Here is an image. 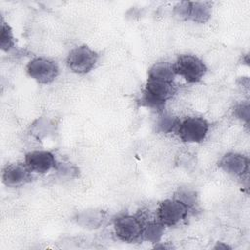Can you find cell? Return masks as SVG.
<instances>
[{"label": "cell", "instance_id": "cell-1", "mask_svg": "<svg viewBox=\"0 0 250 250\" xmlns=\"http://www.w3.org/2000/svg\"><path fill=\"white\" fill-rule=\"evenodd\" d=\"M177 92V86L174 82L150 80L147 79L145 89L138 101L139 105L163 112L165 103L172 99Z\"/></svg>", "mask_w": 250, "mask_h": 250}, {"label": "cell", "instance_id": "cell-2", "mask_svg": "<svg viewBox=\"0 0 250 250\" xmlns=\"http://www.w3.org/2000/svg\"><path fill=\"white\" fill-rule=\"evenodd\" d=\"M113 229L117 238L124 242H140L143 240L144 222L140 215H119L113 220Z\"/></svg>", "mask_w": 250, "mask_h": 250}, {"label": "cell", "instance_id": "cell-3", "mask_svg": "<svg viewBox=\"0 0 250 250\" xmlns=\"http://www.w3.org/2000/svg\"><path fill=\"white\" fill-rule=\"evenodd\" d=\"M173 65L176 74L182 76L188 83L200 81L207 70L203 61L190 54L179 56Z\"/></svg>", "mask_w": 250, "mask_h": 250}, {"label": "cell", "instance_id": "cell-4", "mask_svg": "<svg viewBox=\"0 0 250 250\" xmlns=\"http://www.w3.org/2000/svg\"><path fill=\"white\" fill-rule=\"evenodd\" d=\"M209 127L206 119L189 116L180 120L175 133L185 143H200L206 138Z\"/></svg>", "mask_w": 250, "mask_h": 250}, {"label": "cell", "instance_id": "cell-5", "mask_svg": "<svg viewBox=\"0 0 250 250\" xmlns=\"http://www.w3.org/2000/svg\"><path fill=\"white\" fill-rule=\"evenodd\" d=\"M99 55L86 45H81L72 49L66 58L67 67L74 73L86 74L97 64Z\"/></svg>", "mask_w": 250, "mask_h": 250}, {"label": "cell", "instance_id": "cell-6", "mask_svg": "<svg viewBox=\"0 0 250 250\" xmlns=\"http://www.w3.org/2000/svg\"><path fill=\"white\" fill-rule=\"evenodd\" d=\"M191 209L182 201L173 198L161 201L156 210V219L165 227H173L185 220Z\"/></svg>", "mask_w": 250, "mask_h": 250}, {"label": "cell", "instance_id": "cell-7", "mask_svg": "<svg viewBox=\"0 0 250 250\" xmlns=\"http://www.w3.org/2000/svg\"><path fill=\"white\" fill-rule=\"evenodd\" d=\"M27 74L40 84H50L59 74V66L56 62L43 58L36 57L29 61L26 65Z\"/></svg>", "mask_w": 250, "mask_h": 250}, {"label": "cell", "instance_id": "cell-8", "mask_svg": "<svg viewBox=\"0 0 250 250\" xmlns=\"http://www.w3.org/2000/svg\"><path fill=\"white\" fill-rule=\"evenodd\" d=\"M212 13L211 2L183 1L177 5L176 15L181 20H189L197 23L209 21Z\"/></svg>", "mask_w": 250, "mask_h": 250}, {"label": "cell", "instance_id": "cell-9", "mask_svg": "<svg viewBox=\"0 0 250 250\" xmlns=\"http://www.w3.org/2000/svg\"><path fill=\"white\" fill-rule=\"evenodd\" d=\"M24 163L31 172L45 174L56 168L57 161L54 154L47 150H32L25 154Z\"/></svg>", "mask_w": 250, "mask_h": 250}, {"label": "cell", "instance_id": "cell-10", "mask_svg": "<svg viewBox=\"0 0 250 250\" xmlns=\"http://www.w3.org/2000/svg\"><path fill=\"white\" fill-rule=\"evenodd\" d=\"M31 180V171L25 163L16 162L7 165L2 173V181L7 187H20Z\"/></svg>", "mask_w": 250, "mask_h": 250}, {"label": "cell", "instance_id": "cell-11", "mask_svg": "<svg viewBox=\"0 0 250 250\" xmlns=\"http://www.w3.org/2000/svg\"><path fill=\"white\" fill-rule=\"evenodd\" d=\"M218 165L223 171L231 176L243 177L248 172L249 159L240 153L229 152L219 160Z\"/></svg>", "mask_w": 250, "mask_h": 250}, {"label": "cell", "instance_id": "cell-12", "mask_svg": "<svg viewBox=\"0 0 250 250\" xmlns=\"http://www.w3.org/2000/svg\"><path fill=\"white\" fill-rule=\"evenodd\" d=\"M176 75L177 74L175 72L173 63L162 62H157L153 64L149 68L147 72V79L174 82Z\"/></svg>", "mask_w": 250, "mask_h": 250}, {"label": "cell", "instance_id": "cell-13", "mask_svg": "<svg viewBox=\"0 0 250 250\" xmlns=\"http://www.w3.org/2000/svg\"><path fill=\"white\" fill-rule=\"evenodd\" d=\"M144 222V229H143V240L149 241L151 243H157L160 241L165 226L161 224L156 219H144V217L141 216Z\"/></svg>", "mask_w": 250, "mask_h": 250}, {"label": "cell", "instance_id": "cell-14", "mask_svg": "<svg viewBox=\"0 0 250 250\" xmlns=\"http://www.w3.org/2000/svg\"><path fill=\"white\" fill-rule=\"evenodd\" d=\"M105 220L104 212L101 210H87L79 213L76 217V222L83 228L97 229L103 225Z\"/></svg>", "mask_w": 250, "mask_h": 250}, {"label": "cell", "instance_id": "cell-15", "mask_svg": "<svg viewBox=\"0 0 250 250\" xmlns=\"http://www.w3.org/2000/svg\"><path fill=\"white\" fill-rule=\"evenodd\" d=\"M162 114L159 116L157 122H156V130L158 132L161 133H171V132H175L180 119L177 117H174L172 115L166 114L163 112H161Z\"/></svg>", "mask_w": 250, "mask_h": 250}, {"label": "cell", "instance_id": "cell-16", "mask_svg": "<svg viewBox=\"0 0 250 250\" xmlns=\"http://www.w3.org/2000/svg\"><path fill=\"white\" fill-rule=\"evenodd\" d=\"M15 46V38L13 31L8 23L3 19L1 20V34H0V47L2 51L8 52Z\"/></svg>", "mask_w": 250, "mask_h": 250}, {"label": "cell", "instance_id": "cell-17", "mask_svg": "<svg viewBox=\"0 0 250 250\" xmlns=\"http://www.w3.org/2000/svg\"><path fill=\"white\" fill-rule=\"evenodd\" d=\"M174 198L182 201L183 203L188 205L190 209H192L196 205V202H197L195 191H193L192 189L187 188L179 189L178 192L176 193V195L174 196Z\"/></svg>", "mask_w": 250, "mask_h": 250}, {"label": "cell", "instance_id": "cell-18", "mask_svg": "<svg viewBox=\"0 0 250 250\" xmlns=\"http://www.w3.org/2000/svg\"><path fill=\"white\" fill-rule=\"evenodd\" d=\"M55 169L57 170V172L60 175L63 176V177H70V178L74 177L76 175V173L78 172L77 169L69 163H58L57 162Z\"/></svg>", "mask_w": 250, "mask_h": 250}, {"label": "cell", "instance_id": "cell-19", "mask_svg": "<svg viewBox=\"0 0 250 250\" xmlns=\"http://www.w3.org/2000/svg\"><path fill=\"white\" fill-rule=\"evenodd\" d=\"M234 112H235V115L240 118L241 120H245L247 123H248V120H249V106L248 104H238L235 109H234Z\"/></svg>", "mask_w": 250, "mask_h": 250}, {"label": "cell", "instance_id": "cell-20", "mask_svg": "<svg viewBox=\"0 0 250 250\" xmlns=\"http://www.w3.org/2000/svg\"><path fill=\"white\" fill-rule=\"evenodd\" d=\"M215 248H224V249H227V248H229V246H227V245H223L222 243H218V245L215 247Z\"/></svg>", "mask_w": 250, "mask_h": 250}]
</instances>
